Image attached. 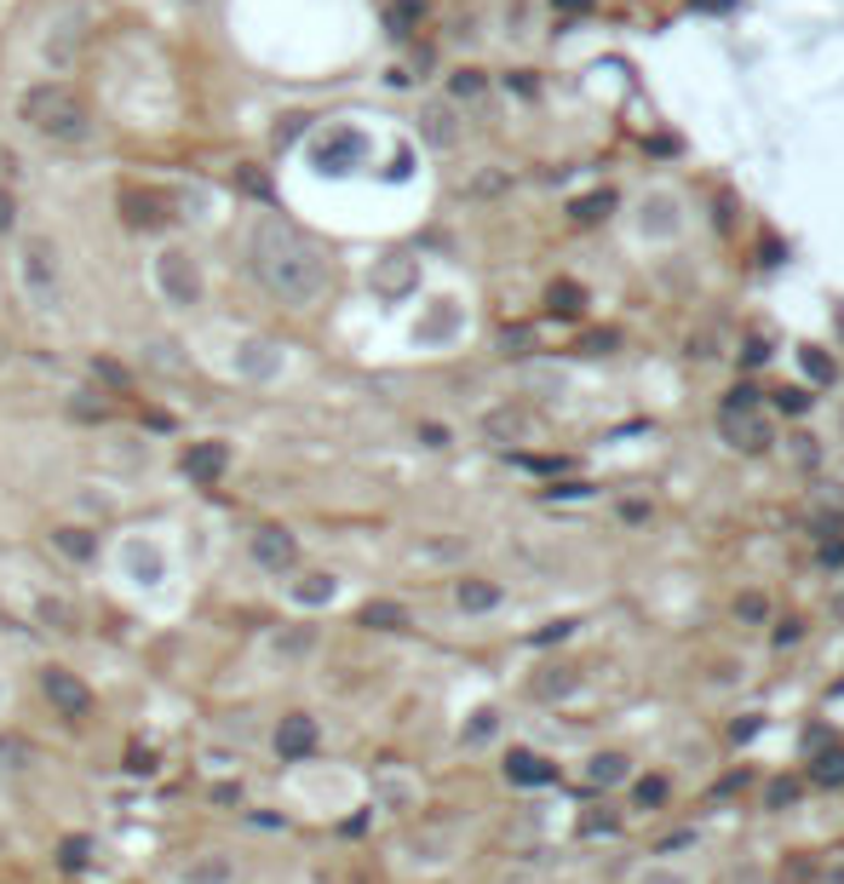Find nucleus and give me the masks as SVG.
<instances>
[{
	"instance_id": "obj_1",
	"label": "nucleus",
	"mask_w": 844,
	"mask_h": 884,
	"mask_svg": "<svg viewBox=\"0 0 844 884\" xmlns=\"http://www.w3.org/2000/svg\"><path fill=\"white\" fill-rule=\"evenodd\" d=\"M248 265L259 276V288H265L270 299H281V305L293 311H311L322 293H328V258H322V248L293 230L288 218H259L253 236H248Z\"/></svg>"
},
{
	"instance_id": "obj_2",
	"label": "nucleus",
	"mask_w": 844,
	"mask_h": 884,
	"mask_svg": "<svg viewBox=\"0 0 844 884\" xmlns=\"http://www.w3.org/2000/svg\"><path fill=\"white\" fill-rule=\"evenodd\" d=\"M17 121H24L29 132L52 138V144H80V138L92 132V110L87 98L64 80H40V87L24 92V104H17Z\"/></svg>"
},
{
	"instance_id": "obj_3",
	"label": "nucleus",
	"mask_w": 844,
	"mask_h": 884,
	"mask_svg": "<svg viewBox=\"0 0 844 884\" xmlns=\"http://www.w3.org/2000/svg\"><path fill=\"white\" fill-rule=\"evenodd\" d=\"M155 288L178 311L201 305V265H196V253L190 248H161L155 253Z\"/></svg>"
},
{
	"instance_id": "obj_4",
	"label": "nucleus",
	"mask_w": 844,
	"mask_h": 884,
	"mask_svg": "<svg viewBox=\"0 0 844 884\" xmlns=\"http://www.w3.org/2000/svg\"><path fill=\"white\" fill-rule=\"evenodd\" d=\"M17 281H24L29 305H58V248L47 236H29L24 253H17Z\"/></svg>"
},
{
	"instance_id": "obj_5",
	"label": "nucleus",
	"mask_w": 844,
	"mask_h": 884,
	"mask_svg": "<svg viewBox=\"0 0 844 884\" xmlns=\"http://www.w3.org/2000/svg\"><path fill=\"white\" fill-rule=\"evenodd\" d=\"M40 690H47V700L58 707V718H70V723H80L92 712V690L70 667H47V672H40Z\"/></svg>"
},
{
	"instance_id": "obj_6",
	"label": "nucleus",
	"mask_w": 844,
	"mask_h": 884,
	"mask_svg": "<svg viewBox=\"0 0 844 884\" xmlns=\"http://www.w3.org/2000/svg\"><path fill=\"white\" fill-rule=\"evenodd\" d=\"M718 431H723V442H730V449H741V454L770 449V419L753 414V408H723V414H718Z\"/></svg>"
},
{
	"instance_id": "obj_7",
	"label": "nucleus",
	"mask_w": 844,
	"mask_h": 884,
	"mask_svg": "<svg viewBox=\"0 0 844 884\" xmlns=\"http://www.w3.org/2000/svg\"><path fill=\"white\" fill-rule=\"evenodd\" d=\"M178 466H185V477H190V482H201V489H213V482H225V471H230V449H225V442H213V437H207V442H190Z\"/></svg>"
},
{
	"instance_id": "obj_8",
	"label": "nucleus",
	"mask_w": 844,
	"mask_h": 884,
	"mask_svg": "<svg viewBox=\"0 0 844 884\" xmlns=\"http://www.w3.org/2000/svg\"><path fill=\"white\" fill-rule=\"evenodd\" d=\"M253 563L265 574H288L293 563H299V540L288 534V529H259L253 534Z\"/></svg>"
},
{
	"instance_id": "obj_9",
	"label": "nucleus",
	"mask_w": 844,
	"mask_h": 884,
	"mask_svg": "<svg viewBox=\"0 0 844 884\" xmlns=\"http://www.w3.org/2000/svg\"><path fill=\"white\" fill-rule=\"evenodd\" d=\"M121 563H127L133 586H161L167 580V557H161L155 540H127V552H121Z\"/></svg>"
},
{
	"instance_id": "obj_10",
	"label": "nucleus",
	"mask_w": 844,
	"mask_h": 884,
	"mask_svg": "<svg viewBox=\"0 0 844 884\" xmlns=\"http://www.w3.org/2000/svg\"><path fill=\"white\" fill-rule=\"evenodd\" d=\"M276 753L288 758V763H299V758H311L316 753V718H305V712H288L276 723Z\"/></svg>"
},
{
	"instance_id": "obj_11",
	"label": "nucleus",
	"mask_w": 844,
	"mask_h": 884,
	"mask_svg": "<svg viewBox=\"0 0 844 884\" xmlns=\"http://www.w3.org/2000/svg\"><path fill=\"white\" fill-rule=\"evenodd\" d=\"M236 856H225V850H207V856H196L185 873H178V884H236Z\"/></svg>"
},
{
	"instance_id": "obj_12",
	"label": "nucleus",
	"mask_w": 844,
	"mask_h": 884,
	"mask_svg": "<svg viewBox=\"0 0 844 884\" xmlns=\"http://www.w3.org/2000/svg\"><path fill=\"white\" fill-rule=\"evenodd\" d=\"M121 207H127V225L133 230H161V225H167V201H161V195H138V190H127V195H121Z\"/></svg>"
},
{
	"instance_id": "obj_13",
	"label": "nucleus",
	"mask_w": 844,
	"mask_h": 884,
	"mask_svg": "<svg viewBox=\"0 0 844 884\" xmlns=\"http://www.w3.org/2000/svg\"><path fill=\"white\" fill-rule=\"evenodd\" d=\"M506 781H517V787H546L552 763L540 753H529V747H517V753H506Z\"/></svg>"
},
{
	"instance_id": "obj_14",
	"label": "nucleus",
	"mask_w": 844,
	"mask_h": 884,
	"mask_svg": "<svg viewBox=\"0 0 844 884\" xmlns=\"http://www.w3.org/2000/svg\"><path fill=\"white\" fill-rule=\"evenodd\" d=\"M627 770H632L627 753H592L587 758V781H592V787H615V781H627Z\"/></svg>"
},
{
	"instance_id": "obj_15",
	"label": "nucleus",
	"mask_w": 844,
	"mask_h": 884,
	"mask_svg": "<svg viewBox=\"0 0 844 884\" xmlns=\"http://www.w3.org/2000/svg\"><path fill=\"white\" fill-rule=\"evenodd\" d=\"M454 603H459L466 615H482V609H494V603H500V586H494V580H459V586H454Z\"/></svg>"
},
{
	"instance_id": "obj_16",
	"label": "nucleus",
	"mask_w": 844,
	"mask_h": 884,
	"mask_svg": "<svg viewBox=\"0 0 844 884\" xmlns=\"http://www.w3.org/2000/svg\"><path fill=\"white\" fill-rule=\"evenodd\" d=\"M482 437H494V442H517V437H529V414H517V408H500L482 419Z\"/></svg>"
},
{
	"instance_id": "obj_17",
	"label": "nucleus",
	"mask_w": 844,
	"mask_h": 884,
	"mask_svg": "<svg viewBox=\"0 0 844 884\" xmlns=\"http://www.w3.org/2000/svg\"><path fill=\"white\" fill-rule=\"evenodd\" d=\"M362 627H374V632H402V627H408V609H402V603H368V609H362Z\"/></svg>"
},
{
	"instance_id": "obj_18",
	"label": "nucleus",
	"mask_w": 844,
	"mask_h": 884,
	"mask_svg": "<svg viewBox=\"0 0 844 884\" xmlns=\"http://www.w3.org/2000/svg\"><path fill=\"white\" fill-rule=\"evenodd\" d=\"M580 690V672H569V667H552L546 678H534V695L540 700H563V695H575Z\"/></svg>"
},
{
	"instance_id": "obj_19",
	"label": "nucleus",
	"mask_w": 844,
	"mask_h": 884,
	"mask_svg": "<svg viewBox=\"0 0 844 884\" xmlns=\"http://www.w3.org/2000/svg\"><path fill=\"white\" fill-rule=\"evenodd\" d=\"M546 305L557 311V316H575L580 305H587V293L575 288V281H552V293H546Z\"/></svg>"
},
{
	"instance_id": "obj_20",
	"label": "nucleus",
	"mask_w": 844,
	"mask_h": 884,
	"mask_svg": "<svg viewBox=\"0 0 844 884\" xmlns=\"http://www.w3.org/2000/svg\"><path fill=\"white\" fill-rule=\"evenodd\" d=\"M52 546L64 552V557H75V563H87V557H92V540H87V529H58V534H52Z\"/></svg>"
},
{
	"instance_id": "obj_21",
	"label": "nucleus",
	"mask_w": 844,
	"mask_h": 884,
	"mask_svg": "<svg viewBox=\"0 0 844 884\" xmlns=\"http://www.w3.org/2000/svg\"><path fill=\"white\" fill-rule=\"evenodd\" d=\"M667 793H672V787H667V775H643L638 787H632V804H638V810H655V804L667 798Z\"/></svg>"
},
{
	"instance_id": "obj_22",
	"label": "nucleus",
	"mask_w": 844,
	"mask_h": 884,
	"mask_svg": "<svg viewBox=\"0 0 844 884\" xmlns=\"http://www.w3.org/2000/svg\"><path fill=\"white\" fill-rule=\"evenodd\" d=\"M92 379H104L110 391H133V374L121 368V362H110V356H92Z\"/></svg>"
},
{
	"instance_id": "obj_23",
	"label": "nucleus",
	"mask_w": 844,
	"mask_h": 884,
	"mask_svg": "<svg viewBox=\"0 0 844 884\" xmlns=\"http://www.w3.org/2000/svg\"><path fill=\"white\" fill-rule=\"evenodd\" d=\"M735 615L747 620V627H764V620H770V597H764V592H741L735 597Z\"/></svg>"
},
{
	"instance_id": "obj_24",
	"label": "nucleus",
	"mask_w": 844,
	"mask_h": 884,
	"mask_svg": "<svg viewBox=\"0 0 844 884\" xmlns=\"http://www.w3.org/2000/svg\"><path fill=\"white\" fill-rule=\"evenodd\" d=\"M333 574H305V586H293V597L299 603H333Z\"/></svg>"
},
{
	"instance_id": "obj_25",
	"label": "nucleus",
	"mask_w": 844,
	"mask_h": 884,
	"mask_svg": "<svg viewBox=\"0 0 844 884\" xmlns=\"http://www.w3.org/2000/svg\"><path fill=\"white\" fill-rule=\"evenodd\" d=\"M426 138H431V144H454V115L442 110V104L426 110Z\"/></svg>"
},
{
	"instance_id": "obj_26",
	"label": "nucleus",
	"mask_w": 844,
	"mask_h": 884,
	"mask_svg": "<svg viewBox=\"0 0 844 884\" xmlns=\"http://www.w3.org/2000/svg\"><path fill=\"white\" fill-rule=\"evenodd\" d=\"M609 207H615V195L597 190V195H587V201H575V218H580V225H597V218L609 213Z\"/></svg>"
},
{
	"instance_id": "obj_27",
	"label": "nucleus",
	"mask_w": 844,
	"mask_h": 884,
	"mask_svg": "<svg viewBox=\"0 0 844 884\" xmlns=\"http://www.w3.org/2000/svg\"><path fill=\"white\" fill-rule=\"evenodd\" d=\"M236 185H241V190H248L253 201H270V178H265V173H259V167H236Z\"/></svg>"
},
{
	"instance_id": "obj_28",
	"label": "nucleus",
	"mask_w": 844,
	"mask_h": 884,
	"mask_svg": "<svg viewBox=\"0 0 844 884\" xmlns=\"http://www.w3.org/2000/svg\"><path fill=\"white\" fill-rule=\"evenodd\" d=\"M816 781H821V787H839V781H844V753H821L816 758Z\"/></svg>"
},
{
	"instance_id": "obj_29",
	"label": "nucleus",
	"mask_w": 844,
	"mask_h": 884,
	"mask_svg": "<svg viewBox=\"0 0 844 884\" xmlns=\"http://www.w3.org/2000/svg\"><path fill=\"white\" fill-rule=\"evenodd\" d=\"M379 798H386L391 810H408V804H414L419 793H414V781H386V787H379Z\"/></svg>"
},
{
	"instance_id": "obj_30",
	"label": "nucleus",
	"mask_w": 844,
	"mask_h": 884,
	"mask_svg": "<svg viewBox=\"0 0 844 884\" xmlns=\"http://www.w3.org/2000/svg\"><path fill=\"white\" fill-rule=\"evenodd\" d=\"M804 374H810L816 386H833V362L821 356V351H804Z\"/></svg>"
},
{
	"instance_id": "obj_31",
	"label": "nucleus",
	"mask_w": 844,
	"mask_h": 884,
	"mask_svg": "<svg viewBox=\"0 0 844 884\" xmlns=\"http://www.w3.org/2000/svg\"><path fill=\"white\" fill-rule=\"evenodd\" d=\"M87 850H92V838H64V868L80 873V868H87Z\"/></svg>"
},
{
	"instance_id": "obj_32",
	"label": "nucleus",
	"mask_w": 844,
	"mask_h": 884,
	"mask_svg": "<svg viewBox=\"0 0 844 884\" xmlns=\"http://www.w3.org/2000/svg\"><path fill=\"white\" fill-rule=\"evenodd\" d=\"M580 351H587V356H609V351H615V328L587 333V339H580Z\"/></svg>"
},
{
	"instance_id": "obj_33",
	"label": "nucleus",
	"mask_w": 844,
	"mask_h": 884,
	"mask_svg": "<svg viewBox=\"0 0 844 884\" xmlns=\"http://www.w3.org/2000/svg\"><path fill=\"white\" fill-rule=\"evenodd\" d=\"M632 884H690V873H678V868H643Z\"/></svg>"
},
{
	"instance_id": "obj_34",
	"label": "nucleus",
	"mask_w": 844,
	"mask_h": 884,
	"mask_svg": "<svg viewBox=\"0 0 844 884\" xmlns=\"http://www.w3.org/2000/svg\"><path fill=\"white\" fill-rule=\"evenodd\" d=\"M500 730V712H477V723L466 730V741H482V735H494Z\"/></svg>"
},
{
	"instance_id": "obj_35",
	"label": "nucleus",
	"mask_w": 844,
	"mask_h": 884,
	"mask_svg": "<svg viewBox=\"0 0 844 884\" xmlns=\"http://www.w3.org/2000/svg\"><path fill=\"white\" fill-rule=\"evenodd\" d=\"M454 92H459V98L482 92V75H477V70H459V75H454Z\"/></svg>"
},
{
	"instance_id": "obj_36",
	"label": "nucleus",
	"mask_w": 844,
	"mask_h": 884,
	"mask_svg": "<svg viewBox=\"0 0 844 884\" xmlns=\"http://www.w3.org/2000/svg\"><path fill=\"white\" fill-rule=\"evenodd\" d=\"M17 225V201H12V190L0 185V230H12Z\"/></svg>"
},
{
	"instance_id": "obj_37",
	"label": "nucleus",
	"mask_w": 844,
	"mask_h": 884,
	"mask_svg": "<svg viewBox=\"0 0 844 884\" xmlns=\"http://www.w3.org/2000/svg\"><path fill=\"white\" fill-rule=\"evenodd\" d=\"M793 798H798L793 781H770V804H793Z\"/></svg>"
},
{
	"instance_id": "obj_38",
	"label": "nucleus",
	"mask_w": 844,
	"mask_h": 884,
	"mask_svg": "<svg viewBox=\"0 0 844 884\" xmlns=\"http://www.w3.org/2000/svg\"><path fill=\"white\" fill-rule=\"evenodd\" d=\"M753 402H758V391H747V386H735V391H730V402H723V408H753Z\"/></svg>"
},
{
	"instance_id": "obj_39",
	"label": "nucleus",
	"mask_w": 844,
	"mask_h": 884,
	"mask_svg": "<svg viewBox=\"0 0 844 884\" xmlns=\"http://www.w3.org/2000/svg\"><path fill=\"white\" fill-rule=\"evenodd\" d=\"M569 627H575V620H552V627L540 632V643H557V637H569Z\"/></svg>"
},
{
	"instance_id": "obj_40",
	"label": "nucleus",
	"mask_w": 844,
	"mask_h": 884,
	"mask_svg": "<svg viewBox=\"0 0 844 884\" xmlns=\"http://www.w3.org/2000/svg\"><path fill=\"white\" fill-rule=\"evenodd\" d=\"M781 396V408H788V414H798L804 408V402H810V396H804V391H776Z\"/></svg>"
},
{
	"instance_id": "obj_41",
	"label": "nucleus",
	"mask_w": 844,
	"mask_h": 884,
	"mask_svg": "<svg viewBox=\"0 0 844 884\" xmlns=\"http://www.w3.org/2000/svg\"><path fill=\"white\" fill-rule=\"evenodd\" d=\"M833 615H839V620H844V592H839V597H833Z\"/></svg>"
}]
</instances>
